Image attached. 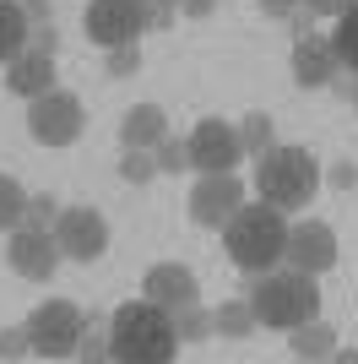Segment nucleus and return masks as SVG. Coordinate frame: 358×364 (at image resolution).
Listing matches in <instances>:
<instances>
[{"label":"nucleus","mask_w":358,"mask_h":364,"mask_svg":"<svg viewBox=\"0 0 358 364\" xmlns=\"http://www.w3.org/2000/svg\"><path fill=\"white\" fill-rule=\"evenodd\" d=\"M244 299L255 310V326L266 332H293L304 321L320 316V277L298 272V267H271V272H250Z\"/></svg>","instance_id":"obj_1"},{"label":"nucleus","mask_w":358,"mask_h":364,"mask_svg":"<svg viewBox=\"0 0 358 364\" xmlns=\"http://www.w3.org/2000/svg\"><path fill=\"white\" fill-rule=\"evenodd\" d=\"M179 353V326L174 310L152 299H125L109 316V359L119 364H168Z\"/></svg>","instance_id":"obj_2"},{"label":"nucleus","mask_w":358,"mask_h":364,"mask_svg":"<svg viewBox=\"0 0 358 364\" xmlns=\"http://www.w3.org/2000/svg\"><path fill=\"white\" fill-rule=\"evenodd\" d=\"M223 250L234 261L239 272H271V267H283V250H288V218L266 201H244L223 228Z\"/></svg>","instance_id":"obj_3"},{"label":"nucleus","mask_w":358,"mask_h":364,"mask_svg":"<svg viewBox=\"0 0 358 364\" xmlns=\"http://www.w3.org/2000/svg\"><path fill=\"white\" fill-rule=\"evenodd\" d=\"M320 164H315L310 147H266L261 158H255V196L266 201V207H277V213H304L315 201V191H320Z\"/></svg>","instance_id":"obj_4"},{"label":"nucleus","mask_w":358,"mask_h":364,"mask_svg":"<svg viewBox=\"0 0 358 364\" xmlns=\"http://www.w3.org/2000/svg\"><path fill=\"white\" fill-rule=\"evenodd\" d=\"M82 131H87V109L76 92L49 87L38 98H28V136L38 147H71V141H82Z\"/></svg>","instance_id":"obj_5"},{"label":"nucleus","mask_w":358,"mask_h":364,"mask_svg":"<svg viewBox=\"0 0 358 364\" xmlns=\"http://www.w3.org/2000/svg\"><path fill=\"white\" fill-rule=\"evenodd\" d=\"M87 332V316L71 299H44L28 316V348L38 359H76V343Z\"/></svg>","instance_id":"obj_6"},{"label":"nucleus","mask_w":358,"mask_h":364,"mask_svg":"<svg viewBox=\"0 0 358 364\" xmlns=\"http://www.w3.org/2000/svg\"><path fill=\"white\" fill-rule=\"evenodd\" d=\"M185 147H190V174H234L239 158H244L239 125L234 120H217V114L195 120L190 136H185Z\"/></svg>","instance_id":"obj_7"},{"label":"nucleus","mask_w":358,"mask_h":364,"mask_svg":"<svg viewBox=\"0 0 358 364\" xmlns=\"http://www.w3.org/2000/svg\"><path fill=\"white\" fill-rule=\"evenodd\" d=\"M82 33H87L98 49L136 44V38L147 33V0H87Z\"/></svg>","instance_id":"obj_8"},{"label":"nucleus","mask_w":358,"mask_h":364,"mask_svg":"<svg viewBox=\"0 0 358 364\" xmlns=\"http://www.w3.org/2000/svg\"><path fill=\"white\" fill-rule=\"evenodd\" d=\"M55 245H60V256H65V261L92 267V261L109 250V218L98 213V207H60Z\"/></svg>","instance_id":"obj_9"},{"label":"nucleus","mask_w":358,"mask_h":364,"mask_svg":"<svg viewBox=\"0 0 358 364\" xmlns=\"http://www.w3.org/2000/svg\"><path fill=\"white\" fill-rule=\"evenodd\" d=\"M288 267H298V272H331L337 261H342V245H337V228L326 223V218H298V223H288V250H283Z\"/></svg>","instance_id":"obj_10"},{"label":"nucleus","mask_w":358,"mask_h":364,"mask_svg":"<svg viewBox=\"0 0 358 364\" xmlns=\"http://www.w3.org/2000/svg\"><path fill=\"white\" fill-rule=\"evenodd\" d=\"M60 245H55V228H11V240H6V267H11L22 283H49L60 272Z\"/></svg>","instance_id":"obj_11"},{"label":"nucleus","mask_w":358,"mask_h":364,"mask_svg":"<svg viewBox=\"0 0 358 364\" xmlns=\"http://www.w3.org/2000/svg\"><path fill=\"white\" fill-rule=\"evenodd\" d=\"M244 207V185L239 174H201L190 191V223L195 228H223Z\"/></svg>","instance_id":"obj_12"},{"label":"nucleus","mask_w":358,"mask_h":364,"mask_svg":"<svg viewBox=\"0 0 358 364\" xmlns=\"http://www.w3.org/2000/svg\"><path fill=\"white\" fill-rule=\"evenodd\" d=\"M288 65H293V82H298L304 92L331 87V82L342 76V65H337V49H331V38H320V33H310V38H293V55H288Z\"/></svg>","instance_id":"obj_13"},{"label":"nucleus","mask_w":358,"mask_h":364,"mask_svg":"<svg viewBox=\"0 0 358 364\" xmlns=\"http://www.w3.org/2000/svg\"><path fill=\"white\" fill-rule=\"evenodd\" d=\"M141 299L163 304V310H185V304L201 299V283H195L190 267H179V261H158V267H147V277H141Z\"/></svg>","instance_id":"obj_14"},{"label":"nucleus","mask_w":358,"mask_h":364,"mask_svg":"<svg viewBox=\"0 0 358 364\" xmlns=\"http://www.w3.org/2000/svg\"><path fill=\"white\" fill-rule=\"evenodd\" d=\"M55 87V55H44V49H22L11 65H6V92H16V98H38V92Z\"/></svg>","instance_id":"obj_15"},{"label":"nucleus","mask_w":358,"mask_h":364,"mask_svg":"<svg viewBox=\"0 0 358 364\" xmlns=\"http://www.w3.org/2000/svg\"><path fill=\"white\" fill-rule=\"evenodd\" d=\"M163 136H168V114H163L158 104H131L125 114H119V147L152 152Z\"/></svg>","instance_id":"obj_16"},{"label":"nucleus","mask_w":358,"mask_h":364,"mask_svg":"<svg viewBox=\"0 0 358 364\" xmlns=\"http://www.w3.org/2000/svg\"><path fill=\"white\" fill-rule=\"evenodd\" d=\"M28 38H33V22H28V11L16 6V0H0V71L28 49Z\"/></svg>","instance_id":"obj_17"},{"label":"nucleus","mask_w":358,"mask_h":364,"mask_svg":"<svg viewBox=\"0 0 358 364\" xmlns=\"http://www.w3.org/2000/svg\"><path fill=\"white\" fill-rule=\"evenodd\" d=\"M288 337H293V343H288V353H293V359H331V353H337V332H331L320 316L304 321V326H293Z\"/></svg>","instance_id":"obj_18"},{"label":"nucleus","mask_w":358,"mask_h":364,"mask_svg":"<svg viewBox=\"0 0 358 364\" xmlns=\"http://www.w3.org/2000/svg\"><path fill=\"white\" fill-rule=\"evenodd\" d=\"M331 49H337V65L358 76V0L337 16V28H331Z\"/></svg>","instance_id":"obj_19"},{"label":"nucleus","mask_w":358,"mask_h":364,"mask_svg":"<svg viewBox=\"0 0 358 364\" xmlns=\"http://www.w3.org/2000/svg\"><path fill=\"white\" fill-rule=\"evenodd\" d=\"M239 125V141H244V152L250 158H261L266 147H277V120H271L266 109H250L244 120H234Z\"/></svg>","instance_id":"obj_20"},{"label":"nucleus","mask_w":358,"mask_h":364,"mask_svg":"<svg viewBox=\"0 0 358 364\" xmlns=\"http://www.w3.org/2000/svg\"><path fill=\"white\" fill-rule=\"evenodd\" d=\"M212 326H217L223 337H250V332H261V326H255L250 299H223L217 310H212Z\"/></svg>","instance_id":"obj_21"},{"label":"nucleus","mask_w":358,"mask_h":364,"mask_svg":"<svg viewBox=\"0 0 358 364\" xmlns=\"http://www.w3.org/2000/svg\"><path fill=\"white\" fill-rule=\"evenodd\" d=\"M22 213H28V191L16 174H0V234L22 228Z\"/></svg>","instance_id":"obj_22"},{"label":"nucleus","mask_w":358,"mask_h":364,"mask_svg":"<svg viewBox=\"0 0 358 364\" xmlns=\"http://www.w3.org/2000/svg\"><path fill=\"white\" fill-rule=\"evenodd\" d=\"M174 326H179V343H201V337L217 332V326H212V310L201 299L185 304V310H174Z\"/></svg>","instance_id":"obj_23"},{"label":"nucleus","mask_w":358,"mask_h":364,"mask_svg":"<svg viewBox=\"0 0 358 364\" xmlns=\"http://www.w3.org/2000/svg\"><path fill=\"white\" fill-rule=\"evenodd\" d=\"M119 180L125 185H152L158 180V158L141 147H125V158H119Z\"/></svg>","instance_id":"obj_24"},{"label":"nucleus","mask_w":358,"mask_h":364,"mask_svg":"<svg viewBox=\"0 0 358 364\" xmlns=\"http://www.w3.org/2000/svg\"><path fill=\"white\" fill-rule=\"evenodd\" d=\"M152 158H158V174H190V147H185L174 131L152 147Z\"/></svg>","instance_id":"obj_25"},{"label":"nucleus","mask_w":358,"mask_h":364,"mask_svg":"<svg viewBox=\"0 0 358 364\" xmlns=\"http://www.w3.org/2000/svg\"><path fill=\"white\" fill-rule=\"evenodd\" d=\"M76 359H87V364L109 359V326H98V321H87V332H82V343H76Z\"/></svg>","instance_id":"obj_26"},{"label":"nucleus","mask_w":358,"mask_h":364,"mask_svg":"<svg viewBox=\"0 0 358 364\" xmlns=\"http://www.w3.org/2000/svg\"><path fill=\"white\" fill-rule=\"evenodd\" d=\"M55 218H60V201L49 196V191H44V196H28V213H22L28 228H55Z\"/></svg>","instance_id":"obj_27"},{"label":"nucleus","mask_w":358,"mask_h":364,"mask_svg":"<svg viewBox=\"0 0 358 364\" xmlns=\"http://www.w3.org/2000/svg\"><path fill=\"white\" fill-rule=\"evenodd\" d=\"M104 55H109V76H136V71H141V44H119V49H104Z\"/></svg>","instance_id":"obj_28"},{"label":"nucleus","mask_w":358,"mask_h":364,"mask_svg":"<svg viewBox=\"0 0 358 364\" xmlns=\"http://www.w3.org/2000/svg\"><path fill=\"white\" fill-rule=\"evenodd\" d=\"M28 348V326H0V359H22Z\"/></svg>","instance_id":"obj_29"},{"label":"nucleus","mask_w":358,"mask_h":364,"mask_svg":"<svg viewBox=\"0 0 358 364\" xmlns=\"http://www.w3.org/2000/svg\"><path fill=\"white\" fill-rule=\"evenodd\" d=\"M28 44H33V49H44V55H60V33H55V22H38Z\"/></svg>","instance_id":"obj_30"},{"label":"nucleus","mask_w":358,"mask_h":364,"mask_svg":"<svg viewBox=\"0 0 358 364\" xmlns=\"http://www.w3.org/2000/svg\"><path fill=\"white\" fill-rule=\"evenodd\" d=\"M326 180L337 185V191H353V185H358V164H353V158H342V164H331V174H326Z\"/></svg>","instance_id":"obj_31"},{"label":"nucleus","mask_w":358,"mask_h":364,"mask_svg":"<svg viewBox=\"0 0 358 364\" xmlns=\"http://www.w3.org/2000/svg\"><path fill=\"white\" fill-rule=\"evenodd\" d=\"M255 6H261V16H271V22H288L304 0H255Z\"/></svg>","instance_id":"obj_32"},{"label":"nucleus","mask_w":358,"mask_h":364,"mask_svg":"<svg viewBox=\"0 0 358 364\" xmlns=\"http://www.w3.org/2000/svg\"><path fill=\"white\" fill-rule=\"evenodd\" d=\"M288 33H293V38H310V33H315V11H304V6H298V11L288 16Z\"/></svg>","instance_id":"obj_33"},{"label":"nucleus","mask_w":358,"mask_h":364,"mask_svg":"<svg viewBox=\"0 0 358 364\" xmlns=\"http://www.w3.org/2000/svg\"><path fill=\"white\" fill-rule=\"evenodd\" d=\"M179 11L190 16V22H207V16L217 11V0H179Z\"/></svg>","instance_id":"obj_34"},{"label":"nucleus","mask_w":358,"mask_h":364,"mask_svg":"<svg viewBox=\"0 0 358 364\" xmlns=\"http://www.w3.org/2000/svg\"><path fill=\"white\" fill-rule=\"evenodd\" d=\"M353 0H304V11H315V16H342Z\"/></svg>","instance_id":"obj_35"},{"label":"nucleus","mask_w":358,"mask_h":364,"mask_svg":"<svg viewBox=\"0 0 358 364\" xmlns=\"http://www.w3.org/2000/svg\"><path fill=\"white\" fill-rule=\"evenodd\" d=\"M22 11H28V22L38 28V22H49V0H16Z\"/></svg>","instance_id":"obj_36"},{"label":"nucleus","mask_w":358,"mask_h":364,"mask_svg":"<svg viewBox=\"0 0 358 364\" xmlns=\"http://www.w3.org/2000/svg\"><path fill=\"white\" fill-rule=\"evenodd\" d=\"M347 104H353V109H358V76H353V92H347Z\"/></svg>","instance_id":"obj_37"},{"label":"nucleus","mask_w":358,"mask_h":364,"mask_svg":"<svg viewBox=\"0 0 358 364\" xmlns=\"http://www.w3.org/2000/svg\"><path fill=\"white\" fill-rule=\"evenodd\" d=\"M163 6H179V0H163Z\"/></svg>","instance_id":"obj_38"}]
</instances>
